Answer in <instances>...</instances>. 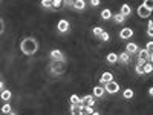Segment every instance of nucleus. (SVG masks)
Segmentation results:
<instances>
[{
	"label": "nucleus",
	"instance_id": "16",
	"mask_svg": "<svg viewBox=\"0 0 153 115\" xmlns=\"http://www.w3.org/2000/svg\"><path fill=\"white\" fill-rule=\"evenodd\" d=\"M100 16H101V19H103V20H110V19L113 17L112 11H110V9H107V8L101 11V14H100Z\"/></svg>",
	"mask_w": 153,
	"mask_h": 115
},
{
	"label": "nucleus",
	"instance_id": "19",
	"mask_svg": "<svg viewBox=\"0 0 153 115\" xmlns=\"http://www.w3.org/2000/svg\"><path fill=\"white\" fill-rule=\"evenodd\" d=\"M0 97H2L3 101H9L11 97H12V92L9 91V89H5V91H2V95H0Z\"/></svg>",
	"mask_w": 153,
	"mask_h": 115
},
{
	"label": "nucleus",
	"instance_id": "9",
	"mask_svg": "<svg viewBox=\"0 0 153 115\" xmlns=\"http://www.w3.org/2000/svg\"><path fill=\"white\" fill-rule=\"evenodd\" d=\"M120 37L123 38V40H127V38L133 37V29L132 28H123L120 31Z\"/></svg>",
	"mask_w": 153,
	"mask_h": 115
},
{
	"label": "nucleus",
	"instance_id": "21",
	"mask_svg": "<svg viewBox=\"0 0 153 115\" xmlns=\"http://www.w3.org/2000/svg\"><path fill=\"white\" fill-rule=\"evenodd\" d=\"M143 68H144V72H146V74H152V72H153V63H149V61H147V63H144Z\"/></svg>",
	"mask_w": 153,
	"mask_h": 115
},
{
	"label": "nucleus",
	"instance_id": "18",
	"mask_svg": "<svg viewBox=\"0 0 153 115\" xmlns=\"http://www.w3.org/2000/svg\"><path fill=\"white\" fill-rule=\"evenodd\" d=\"M112 19H113L115 22H117V23H124L127 17H126V16L123 14V12H117V14H115V16H113Z\"/></svg>",
	"mask_w": 153,
	"mask_h": 115
},
{
	"label": "nucleus",
	"instance_id": "17",
	"mask_svg": "<svg viewBox=\"0 0 153 115\" xmlns=\"http://www.w3.org/2000/svg\"><path fill=\"white\" fill-rule=\"evenodd\" d=\"M133 95H135V92H133V89H124V92H123V98L124 100H132L133 98Z\"/></svg>",
	"mask_w": 153,
	"mask_h": 115
},
{
	"label": "nucleus",
	"instance_id": "8",
	"mask_svg": "<svg viewBox=\"0 0 153 115\" xmlns=\"http://www.w3.org/2000/svg\"><path fill=\"white\" fill-rule=\"evenodd\" d=\"M113 80V74L112 72H103L101 74V77H100V83L101 84H106V83H109V81H112Z\"/></svg>",
	"mask_w": 153,
	"mask_h": 115
},
{
	"label": "nucleus",
	"instance_id": "5",
	"mask_svg": "<svg viewBox=\"0 0 153 115\" xmlns=\"http://www.w3.org/2000/svg\"><path fill=\"white\" fill-rule=\"evenodd\" d=\"M104 87H106V92L107 94H110V95H113V94H118L120 92V84H118V81H109V83H106L104 84Z\"/></svg>",
	"mask_w": 153,
	"mask_h": 115
},
{
	"label": "nucleus",
	"instance_id": "12",
	"mask_svg": "<svg viewBox=\"0 0 153 115\" xmlns=\"http://www.w3.org/2000/svg\"><path fill=\"white\" fill-rule=\"evenodd\" d=\"M126 51H127V52H129L130 55H133V54H138L139 48H138V45H136V43L130 42V43H127V46H126Z\"/></svg>",
	"mask_w": 153,
	"mask_h": 115
},
{
	"label": "nucleus",
	"instance_id": "15",
	"mask_svg": "<svg viewBox=\"0 0 153 115\" xmlns=\"http://www.w3.org/2000/svg\"><path fill=\"white\" fill-rule=\"evenodd\" d=\"M106 61L109 63V65H115V63L118 61V55L115 54V52H110V54H107V57H106Z\"/></svg>",
	"mask_w": 153,
	"mask_h": 115
},
{
	"label": "nucleus",
	"instance_id": "29",
	"mask_svg": "<svg viewBox=\"0 0 153 115\" xmlns=\"http://www.w3.org/2000/svg\"><path fill=\"white\" fill-rule=\"evenodd\" d=\"M74 2H75V0H63V5H65L66 8H72Z\"/></svg>",
	"mask_w": 153,
	"mask_h": 115
},
{
	"label": "nucleus",
	"instance_id": "37",
	"mask_svg": "<svg viewBox=\"0 0 153 115\" xmlns=\"http://www.w3.org/2000/svg\"><path fill=\"white\" fill-rule=\"evenodd\" d=\"M150 61L153 63V51H152V52H150Z\"/></svg>",
	"mask_w": 153,
	"mask_h": 115
},
{
	"label": "nucleus",
	"instance_id": "36",
	"mask_svg": "<svg viewBox=\"0 0 153 115\" xmlns=\"http://www.w3.org/2000/svg\"><path fill=\"white\" fill-rule=\"evenodd\" d=\"M149 95H150V97H153V87H150V89H149Z\"/></svg>",
	"mask_w": 153,
	"mask_h": 115
},
{
	"label": "nucleus",
	"instance_id": "30",
	"mask_svg": "<svg viewBox=\"0 0 153 115\" xmlns=\"http://www.w3.org/2000/svg\"><path fill=\"white\" fill-rule=\"evenodd\" d=\"M100 38H101V40H103V42H109V38H110V35H109V34H107V32L104 31L103 34H101V37H100Z\"/></svg>",
	"mask_w": 153,
	"mask_h": 115
},
{
	"label": "nucleus",
	"instance_id": "34",
	"mask_svg": "<svg viewBox=\"0 0 153 115\" xmlns=\"http://www.w3.org/2000/svg\"><path fill=\"white\" fill-rule=\"evenodd\" d=\"M0 91H5V81H0Z\"/></svg>",
	"mask_w": 153,
	"mask_h": 115
},
{
	"label": "nucleus",
	"instance_id": "13",
	"mask_svg": "<svg viewBox=\"0 0 153 115\" xmlns=\"http://www.w3.org/2000/svg\"><path fill=\"white\" fill-rule=\"evenodd\" d=\"M104 92H106V87L104 86H95L94 87V97L95 98H101L104 95Z\"/></svg>",
	"mask_w": 153,
	"mask_h": 115
},
{
	"label": "nucleus",
	"instance_id": "3",
	"mask_svg": "<svg viewBox=\"0 0 153 115\" xmlns=\"http://www.w3.org/2000/svg\"><path fill=\"white\" fill-rule=\"evenodd\" d=\"M150 60V51L149 49H139L138 51V65L144 66V63H147Z\"/></svg>",
	"mask_w": 153,
	"mask_h": 115
},
{
	"label": "nucleus",
	"instance_id": "33",
	"mask_svg": "<svg viewBox=\"0 0 153 115\" xmlns=\"http://www.w3.org/2000/svg\"><path fill=\"white\" fill-rule=\"evenodd\" d=\"M146 49H149L150 52H152V51H153V42H149V43L146 45Z\"/></svg>",
	"mask_w": 153,
	"mask_h": 115
},
{
	"label": "nucleus",
	"instance_id": "35",
	"mask_svg": "<svg viewBox=\"0 0 153 115\" xmlns=\"http://www.w3.org/2000/svg\"><path fill=\"white\" fill-rule=\"evenodd\" d=\"M0 25H2V34L5 32V23H3V20H0Z\"/></svg>",
	"mask_w": 153,
	"mask_h": 115
},
{
	"label": "nucleus",
	"instance_id": "31",
	"mask_svg": "<svg viewBox=\"0 0 153 115\" xmlns=\"http://www.w3.org/2000/svg\"><path fill=\"white\" fill-rule=\"evenodd\" d=\"M52 3H54V8H60L63 5V0H52Z\"/></svg>",
	"mask_w": 153,
	"mask_h": 115
},
{
	"label": "nucleus",
	"instance_id": "28",
	"mask_svg": "<svg viewBox=\"0 0 153 115\" xmlns=\"http://www.w3.org/2000/svg\"><path fill=\"white\" fill-rule=\"evenodd\" d=\"M143 5H144V6H147L150 11H153V0H144Z\"/></svg>",
	"mask_w": 153,
	"mask_h": 115
},
{
	"label": "nucleus",
	"instance_id": "2",
	"mask_svg": "<svg viewBox=\"0 0 153 115\" xmlns=\"http://www.w3.org/2000/svg\"><path fill=\"white\" fill-rule=\"evenodd\" d=\"M49 72L54 75H61L65 72V61H52L49 65Z\"/></svg>",
	"mask_w": 153,
	"mask_h": 115
},
{
	"label": "nucleus",
	"instance_id": "1",
	"mask_svg": "<svg viewBox=\"0 0 153 115\" xmlns=\"http://www.w3.org/2000/svg\"><path fill=\"white\" fill-rule=\"evenodd\" d=\"M20 51L25 55H34L38 51V43L34 37H25L20 42Z\"/></svg>",
	"mask_w": 153,
	"mask_h": 115
},
{
	"label": "nucleus",
	"instance_id": "10",
	"mask_svg": "<svg viewBox=\"0 0 153 115\" xmlns=\"http://www.w3.org/2000/svg\"><path fill=\"white\" fill-rule=\"evenodd\" d=\"M118 61H120V63H123V65H129V63H130V54L127 52V51L121 52V54L118 55Z\"/></svg>",
	"mask_w": 153,
	"mask_h": 115
},
{
	"label": "nucleus",
	"instance_id": "32",
	"mask_svg": "<svg viewBox=\"0 0 153 115\" xmlns=\"http://www.w3.org/2000/svg\"><path fill=\"white\" fill-rule=\"evenodd\" d=\"M100 3H101V0H91V6H92V8L100 6Z\"/></svg>",
	"mask_w": 153,
	"mask_h": 115
},
{
	"label": "nucleus",
	"instance_id": "24",
	"mask_svg": "<svg viewBox=\"0 0 153 115\" xmlns=\"http://www.w3.org/2000/svg\"><path fill=\"white\" fill-rule=\"evenodd\" d=\"M135 72H136V75H146L144 68H143L141 65H136V66H135Z\"/></svg>",
	"mask_w": 153,
	"mask_h": 115
},
{
	"label": "nucleus",
	"instance_id": "6",
	"mask_svg": "<svg viewBox=\"0 0 153 115\" xmlns=\"http://www.w3.org/2000/svg\"><path fill=\"white\" fill-rule=\"evenodd\" d=\"M57 31H58L60 34H66V32H69V31H71V25H69V22H68L66 19H61V20L57 23Z\"/></svg>",
	"mask_w": 153,
	"mask_h": 115
},
{
	"label": "nucleus",
	"instance_id": "14",
	"mask_svg": "<svg viewBox=\"0 0 153 115\" xmlns=\"http://www.w3.org/2000/svg\"><path fill=\"white\" fill-rule=\"evenodd\" d=\"M120 12H123L126 17H130V16H132V6L127 5V3H124V5L121 6V11H120Z\"/></svg>",
	"mask_w": 153,
	"mask_h": 115
},
{
	"label": "nucleus",
	"instance_id": "27",
	"mask_svg": "<svg viewBox=\"0 0 153 115\" xmlns=\"http://www.w3.org/2000/svg\"><path fill=\"white\" fill-rule=\"evenodd\" d=\"M147 35L153 37V22H149V26H147Z\"/></svg>",
	"mask_w": 153,
	"mask_h": 115
},
{
	"label": "nucleus",
	"instance_id": "25",
	"mask_svg": "<svg viewBox=\"0 0 153 115\" xmlns=\"http://www.w3.org/2000/svg\"><path fill=\"white\" fill-rule=\"evenodd\" d=\"M78 106H80L78 103H71V108H69L71 111L69 112L71 114H78Z\"/></svg>",
	"mask_w": 153,
	"mask_h": 115
},
{
	"label": "nucleus",
	"instance_id": "11",
	"mask_svg": "<svg viewBox=\"0 0 153 115\" xmlns=\"http://www.w3.org/2000/svg\"><path fill=\"white\" fill-rule=\"evenodd\" d=\"M72 8H74L75 11H78V12H83V11L86 9V0H75Z\"/></svg>",
	"mask_w": 153,
	"mask_h": 115
},
{
	"label": "nucleus",
	"instance_id": "4",
	"mask_svg": "<svg viewBox=\"0 0 153 115\" xmlns=\"http://www.w3.org/2000/svg\"><path fill=\"white\" fill-rule=\"evenodd\" d=\"M49 58L52 61H66V55L61 52L60 49H52L49 52Z\"/></svg>",
	"mask_w": 153,
	"mask_h": 115
},
{
	"label": "nucleus",
	"instance_id": "26",
	"mask_svg": "<svg viewBox=\"0 0 153 115\" xmlns=\"http://www.w3.org/2000/svg\"><path fill=\"white\" fill-rule=\"evenodd\" d=\"M11 112H12V108H11V105H9V103L3 105V108H2V114H11Z\"/></svg>",
	"mask_w": 153,
	"mask_h": 115
},
{
	"label": "nucleus",
	"instance_id": "20",
	"mask_svg": "<svg viewBox=\"0 0 153 115\" xmlns=\"http://www.w3.org/2000/svg\"><path fill=\"white\" fill-rule=\"evenodd\" d=\"M42 6L45 8V9H52L54 8V3H52V0H42Z\"/></svg>",
	"mask_w": 153,
	"mask_h": 115
},
{
	"label": "nucleus",
	"instance_id": "7",
	"mask_svg": "<svg viewBox=\"0 0 153 115\" xmlns=\"http://www.w3.org/2000/svg\"><path fill=\"white\" fill-rule=\"evenodd\" d=\"M150 14H152V11L147 6H144V5H139L138 6V16L141 17V19H149Z\"/></svg>",
	"mask_w": 153,
	"mask_h": 115
},
{
	"label": "nucleus",
	"instance_id": "22",
	"mask_svg": "<svg viewBox=\"0 0 153 115\" xmlns=\"http://www.w3.org/2000/svg\"><path fill=\"white\" fill-rule=\"evenodd\" d=\"M104 32V29L103 28H100V26H97V28H94L92 29V34L95 35V37H101V34Z\"/></svg>",
	"mask_w": 153,
	"mask_h": 115
},
{
	"label": "nucleus",
	"instance_id": "23",
	"mask_svg": "<svg viewBox=\"0 0 153 115\" xmlns=\"http://www.w3.org/2000/svg\"><path fill=\"white\" fill-rule=\"evenodd\" d=\"M84 98H86V103H87L89 106H95V98H94V95H86Z\"/></svg>",
	"mask_w": 153,
	"mask_h": 115
}]
</instances>
